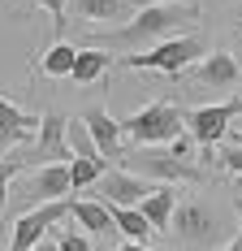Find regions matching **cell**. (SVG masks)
<instances>
[{"instance_id": "obj_1", "label": "cell", "mask_w": 242, "mask_h": 251, "mask_svg": "<svg viewBox=\"0 0 242 251\" xmlns=\"http://www.w3.org/2000/svg\"><path fill=\"white\" fill-rule=\"evenodd\" d=\"M194 26H199V4L147 0L143 9L130 22H121L117 30L91 35L87 48H104V52L125 48V56H130V52H147V48H156V44H165V39H177V35H194Z\"/></svg>"}, {"instance_id": "obj_2", "label": "cell", "mask_w": 242, "mask_h": 251, "mask_svg": "<svg viewBox=\"0 0 242 251\" xmlns=\"http://www.w3.org/2000/svg\"><path fill=\"white\" fill-rule=\"evenodd\" d=\"M121 169L143 177L151 186H177V182H208V169L191 160H177L169 148H130L121 151Z\"/></svg>"}, {"instance_id": "obj_3", "label": "cell", "mask_w": 242, "mask_h": 251, "mask_svg": "<svg viewBox=\"0 0 242 251\" xmlns=\"http://www.w3.org/2000/svg\"><path fill=\"white\" fill-rule=\"evenodd\" d=\"M182 126H186V117H182L177 104L151 100L121 122V134L134 139V148H169L173 139H182Z\"/></svg>"}, {"instance_id": "obj_4", "label": "cell", "mask_w": 242, "mask_h": 251, "mask_svg": "<svg viewBox=\"0 0 242 251\" xmlns=\"http://www.w3.org/2000/svg\"><path fill=\"white\" fill-rule=\"evenodd\" d=\"M203 56H208V39L203 35H177V39H165V44H156V48H147V52L121 56V65L125 70H160V74H169V78H182Z\"/></svg>"}, {"instance_id": "obj_5", "label": "cell", "mask_w": 242, "mask_h": 251, "mask_svg": "<svg viewBox=\"0 0 242 251\" xmlns=\"http://www.w3.org/2000/svg\"><path fill=\"white\" fill-rule=\"evenodd\" d=\"M173 229H177V238H182L191 251H208L212 243H220V234H225L217 208L203 203V200H182V203H177Z\"/></svg>"}, {"instance_id": "obj_6", "label": "cell", "mask_w": 242, "mask_h": 251, "mask_svg": "<svg viewBox=\"0 0 242 251\" xmlns=\"http://www.w3.org/2000/svg\"><path fill=\"white\" fill-rule=\"evenodd\" d=\"M65 130H70V117H65V113H56V108L39 113L35 143H30V151H26L22 160H39V165H70L73 151H70V143H65Z\"/></svg>"}, {"instance_id": "obj_7", "label": "cell", "mask_w": 242, "mask_h": 251, "mask_svg": "<svg viewBox=\"0 0 242 251\" xmlns=\"http://www.w3.org/2000/svg\"><path fill=\"white\" fill-rule=\"evenodd\" d=\"M242 113V100L234 96V100H225V104H203V108H191L186 113V130H191V139L199 143L203 151H212L229 134V122Z\"/></svg>"}, {"instance_id": "obj_8", "label": "cell", "mask_w": 242, "mask_h": 251, "mask_svg": "<svg viewBox=\"0 0 242 251\" xmlns=\"http://www.w3.org/2000/svg\"><path fill=\"white\" fill-rule=\"evenodd\" d=\"M65 217H70V200L44 203V208H26L22 217H18V226H13L9 251H30V247H39V243L48 238V229L56 226V221H65Z\"/></svg>"}, {"instance_id": "obj_9", "label": "cell", "mask_w": 242, "mask_h": 251, "mask_svg": "<svg viewBox=\"0 0 242 251\" xmlns=\"http://www.w3.org/2000/svg\"><path fill=\"white\" fill-rule=\"evenodd\" d=\"M91 191H96V200L108 203V208H139L156 186L143 182V177H134V174H125V169H108Z\"/></svg>"}, {"instance_id": "obj_10", "label": "cell", "mask_w": 242, "mask_h": 251, "mask_svg": "<svg viewBox=\"0 0 242 251\" xmlns=\"http://www.w3.org/2000/svg\"><path fill=\"white\" fill-rule=\"evenodd\" d=\"M70 165H39L30 182L22 186V200L30 208H44V203H56V200H70Z\"/></svg>"}, {"instance_id": "obj_11", "label": "cell", "mask_w": 242, "mask_h": 251, "mask_svg": "<svg viewBox=\"0 0 242 251\" xmlns=\"http://www.w3.org/2000/svg\"><path fill=\"white\" fill-rule=\"evenodd\" d=\"M82 126H87V134H91V143H96V151L104 156V160H121V122L108 113V108H87L82 113Z\"/></svg>"}, {"instance_id": "obj_12", "label": "cell", "mask_w": 242, "mask_h": 251, "mask_svg": "<svg viewBox=\"0 0 242 251\" xmlns=\"http://www.w3.org/2000/svg\"><path fill=\"white\" fill-rule=\"evenodd\" d=\"M191 78L199 82V87H234L242 78V65H238V56H229V52H208L199 65L191 70Z\"/></svg>"}, {"instance_id": "obj_13", "label": "cell", "mask_w": 242, "mask_h": 251, "mask_svg": "<svg viewBox=\"0 0 242 251\" xmlns=\"http://www.w3.org/2000/svg\"><path fill=\"white\" fill-rule=\"evenodd\" d=\"M147 0H70V9L82 18V22H130Z\"/></svg>"}, {"instance_id": "obj_14", "label": "cell", "mask_w": 242, "mask_h": 251, "mask_svg": "<svg viewBox=\"0 0 242 251\" xmlns=\"http://www.w3.org/2000/svg\"><path fill=\"white\" fill-rule=\"evenodd\" d=\"M39 130V113H26L22 104H13L0 91V143H22Z\"/></svg>"}, {"instance_id": "obj_15", "label": "cell", "mask_w": 242, "mask_h": 251, "mask_svg": "<svg viewBox=\"0 0 242 251\" xmlns=\"http://www.w3.org/2000/svg\"><path fill=\"white\" fill-rule=\"evenodd\" d=\"M70 217L78 221V229L91 238H113L117 234V226H113V212H108V203L99 200H70Z\"/></svg>"}, {"instance_id": "obj_16", "label": "cell", "mask_w": 242, "mask_h": 251, "mask_svg": "<svg viewBox=\"0 0 242 251\" xmlns=\"http://www.w3.org/2000/svg\"><path fill=\"white\" fill-rule=\"evenodd\" d=\"M139 212L147 217L151 234H169L173 229V212H177V186H156V191L139 203Z\"/></svg>"}, {"instance_id": "obj_17", "label": "cell", "mask_w": 242, "mask_h": 251, "mask_svg": "<svg viewBox=\"0 0 242 251\" xmlns=\"http://www.w3.org/2000/svg\"><path fill=\"white\" fill-rule=\"evenodd\" d=\"M108 70H113V52H104V48H78L70 78H73V87H96Z\"/></svg>"}, {"instance_id": "obj_18", "label": "cell", "mask_w": 242, "mask_h": 251, "mask_svg": "<svg viewBox=\"0 0 242 251\" xmlns=\"http://www.w3.org/2000/svg\"><path fill=\"white\" fill-rule=\"evenodd\" d=\"M73 56H78V48L65 44V39H56V44H48V52L39 56V74L44 78H70Z\"/></svg>"}, {"instance_id": "obj_19", "label": "cell", "mask_w": 242, "mask_h": 251, "mask_svg": "<svg viewBox=\"0 0 242 251\" xmlns=\"http://www.w3.org/2000/svg\"><path fill=\"white\" fill-rule=\"evenodd\" d=\"M113 212V226H117V234H125L130 243H143L151 238V226H147V217L139 212V208H108Z\"/></svg>"}, {"instance_id": "obj_20", "label": "cell", "mask_w": 242, "mask_h": 251, "mask_svg": "<svg viewBox=\"0 0 242 251\" xmlns=\"http://www.w3.org/2000/svg\"><path fill=\"white\" fill-rule=\"evenodd\" d=\"M104 174H108V160H82V156H73V160H70V186H73V191L96 186Z\"/></svg>"}, {"instance_id": "obj_21", "label": "cell", "mask_w": 242, "mask_h": 251, "mask_svg": "<svg viewBox=\"0 0 242 251\" xmlns=\"http://www.w3.org/2000/svg\"><path fill=\"white\" fill-rule=\"evenodd\" d=\"M65 143H70V151H73V156H82V160H104V156L96 151V143H91V134H87V126H82V117H70Z\"/></svg>"}, {"instance_id": "obj_22", "label": "cell", "mask_w": 242, "mask_h": 251, "mask_svg": "<svg viewBox=\"0 0 242 251\" xmlns=\"http://www.w3.org/2000/svg\"><path fill=\"white\" fill-rule=\"evenodd\" d=\"M56 251H96V247H91V238L82 229L65 226V229H56Z\"/></svg>"}, {"instance_id": "obj_23", "label": "cell", "mask_w": 242, "mask_h": 251, "mask_svg": "<svg viewBox=\"0 0 242 251\" xmlns=\"http://www.w3.org/2000/svg\"><path fill=\"white\" fill-rule=\"evenodd\" d=\"M22 165H26L22 156H9V160H0V217H4V208H9V182H13V174H18Z\"/></svg>"}, {"instance_id": "obj_24", "label": "cell", "mask_w": 242, "mask_h": 251, "mask_svg": "<svg viewBox=\"0 0 242 251\" xmlns=\"http://www.w3.org/2000/svg\"><path fill=\"white\" fill-rule=\"evenodd\" d=\"M39 9H48L52 18V30H56V39H61V30H65V18H70V0H35Z\"/></svg>"}, {"instance_id": "obj_25", "label": "cell", "mask_w": 242, "mask_h": 251, "mask_svg": "<svg viewBox=\"0 0 242 251\" xmlns=\"http://www.w3.org/2000/svg\"><path fill=\"white\" fill-rule=\"evenodd\" d=\"M220 165H225L234 177H242V143H238V139H234L229 148H220Z\"/></svg>"}, {"instance_id": "obj_26", "label": "cell", "mask_w": 242, "mask_h": 251, "mask_svg": "<svg viewBox=\"0 0 242 251\" xmlns=\"http://www.w3.org/2000/svg\"><path fill=\"white\" fill-rule=\"evenodd\" d=\"M30 251H56V238H44L39 247H30Z\"/></svg>"}, {"instance_id": "obj_27", "label": "cell", "mask_w": 242, "mask_h": 251, "mask_svg": "<svg viewBox=\"0 0 242 251\" xmlns=\"http://www.w3.org/2000/svg\"><path fill=\"white\" fill-rule=\"evenodd\" d=\"M220 251H242V234H238V238H229V243H225Z\"/></svg>"}, {"instance_id": "obj_28", "label": "cell", "mask_w": 242, "mask_h": 251, "mask_svg": "<svg viewBox=\"0 0 242 251\" xmlns=\"http://www.w3.org/2000/svg\"><path fill=\"white\" fill-rule=\"evenodd\" d=\"M117 251H151V247H143V243H121Z\"/></svg>"}, {"instance_id": "obj_29", "label": "cell", "mask_w": 242, "mask_h": 251, "mask_svg": "<svg viewBox=\"0 0 242 251\" xmlns=\"http://www.w3.org/2000/svg\"><path fill=\"white\" fill-rule=\"evenodd\" d=\"M238 226H242V200H238Z\"/></svg>"}, {"instance_id": "obj_30", "label": "cell", "mask_w": 242, "mask_h": 251, "mask_svg": "<svg viewBox=\"0 0 242 251\" xmlns=\"http://www.w3.org/2000/svg\"><path fill=\"white\" fill-rule=\"evenodd\" d=\"M182 4H199V0H182Z\"/></svg>"}, {"instance_id": "obj_31", "label": "cell", "mask_w": 242, "mask_h": 251, "mask_svg": "<svg viewBox=\"0 0 242 251\" xmlns=\"http://www.w3.org/2000/svg\"><path fill=\"white\" fill-rule=\"evenodd\" d=\"M238 143H242V139H238Z\"/></svg>"}]
</instances>
